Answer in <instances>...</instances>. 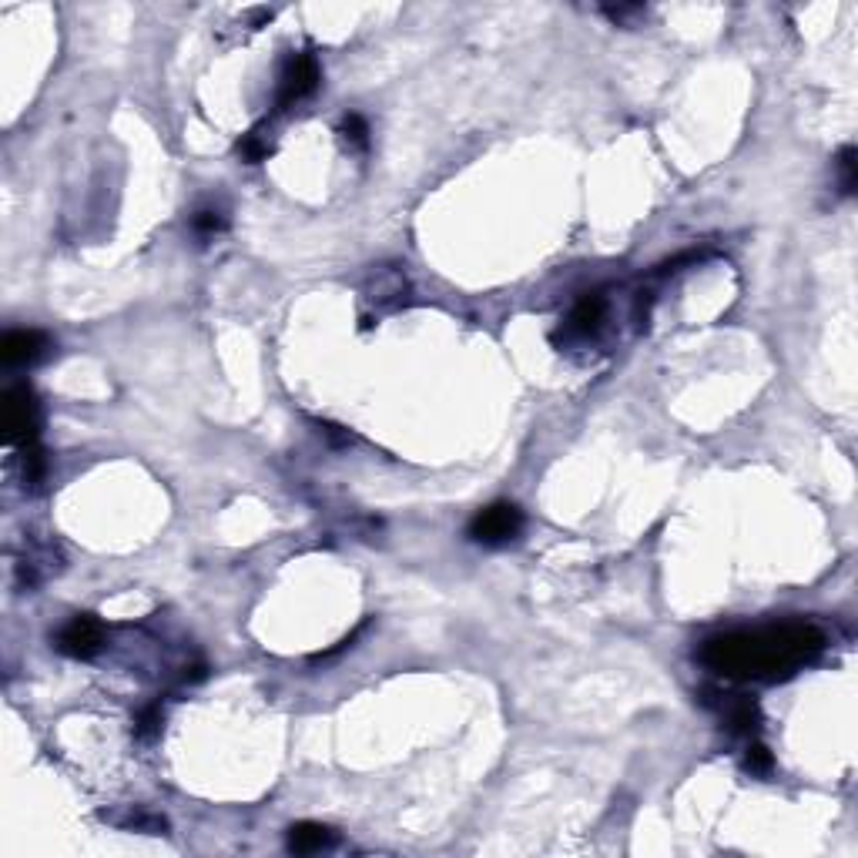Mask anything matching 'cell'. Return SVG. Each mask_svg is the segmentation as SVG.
Listing matches in <instances>:
<instances>
[{
    "label": "cell",
    "mask_w": 858,
    "mask_h": 858,
    "mask_svg": "<svg viewBox=\"0 0 858 858\" xmlns=\"http://www.w3.org/2000/svg\"><path fill=\"white\" fill-rule=\"evenodd\" d=\"M825 651V634L812 624H778L734 631L704 641L701 661L734 681H781Z\"/></svg>",
    "instance_id": "1"
},
{
    "label": "cell",
    "mask_w": 858,
    "mask_h": 858,
    "mask_svg": "<svg viewBox=\"0 0 858 858\" xmlns=\"http://www.w3.org/2000/svg\"><path fill=\"white\" fill-rule=\"evenodd\" d=\"M523 530V513L513 503L500 500L483 507L470 520V540L483 543V547H507L510 540H517Z\"/></svg>",
    "instance_id": "2"
},
{
    "label": "cell",
    "mask_w": 858,
    "mask_h": 858,
    "mask_svg": "<svg viewBox=\"0 0 858 858\" xmlns=\"http://www.w3.org/2000/svg\"><path fill=\"white\" fill-rule=\"evenodd\" d=\"M4 440L11 446L37 443V403L31 386H11L4 393Z\"/></svg>",
    "instance_id": "3"
},
{
    "label": "cell",
    "mask_w": 858,
    "mask_h": 858,
    "mask_svg": "<svg viewBox=\"0 0 858 858\" xmlns=\"http://www.w3.org/2000/svg\"><path fill=\"white\" fill-rule=\"evenodd\" d=\"M104 647V627L98 617L78 614L57 631V651L74 657V661H88Z\"/></svg>",
    "instance_id": "4"
},
{
    "label": "cell",
    "mask_w": 858,
    "mask_h": 858,
    "mask_svg": "<svg viewBox=\"0 0 858 858\" xmlns=\"http://www.w3.org/2000/svg\"><path fill=\"white\" fill-rule=\"evenodd\" d=\"M319 88V64L312 54H292L282 68V81H279V111L292 108L295 101L309 98L312 91Z\"/></svg>",
    "instance_id": "5"
},
{
    "label": "cell",
    "mask_w": 858,
    "mask_h": 858,
    "mask_svg": "<svg viewBox=\"0 0 858 858\" xmlns=\"http://www.w3.org/2000/svg\"><path fill=\"white\" fill-rule=\"evenodd\" d=\"M47 349H51V339L37 329H14L0 339V359L7 366H34L37 359L47 356Z\"/></svg>",
    "instance_id": "6"
},
{
    "label": "cell",
    "mask_w": 858,
    "mask_h": 858,
    "mask_svg": "<svg viewBox=\"0 0 858 858\" xmlns=\"http://www.w3.org/2000/svg\"><path fill=\"white\" fill-rule=\"evenodd\" d=\"M600 322H604V299L584 295L567 316V339H590L600 329Z\"/></svg>",
    "instance_id": "7"
},
{
    "label": "cell",
    "mask_w": 858,
    "mask_h": 858,
    "mask_svg": "<svg viewBox=\"0 0 858 858\" xmlns=\"http://www.w3.org/2000/svg\"><path fill=\"white\" fill-rule=\"evenodd\" d=\"M332 842H336L332 828L319 825V822H299V825L289 828V852H295V855L322 852V848H329Z\"/></svg>",
    "instance_id": "8"
},
{
    "label": "cell",
    "mask_w": 858,
    "mask_h": 858,
    "mask_svg": "<svg viewBox=\"0 0 858 858\" xmlns=\"http://www.w3.org/2000/svg\"><path fill=\"white\" fill-rule=\"evenodd\" d=\"M728 721H731V728H734V731H745V734H751V731H758V724H761V711H758V704H755V701H738V704H734V708H731Z\"/></svg>",
    "instance_id": "9"
},
{
    "label": "cell",
    "mask_w": 858,
    "mask_h": 858,
    "mask_svg": "<svg viewBox=\"0 0 858 858\" xmlns=\"http://www.w3.org/2000/svg\"><path fill=\"white\" fill-rule=\"evenodd\" d=\"M855 165H858V161H855V148L852 145L838 151L835 168H838V181H842V195H855V185H858Z\"/></svg>",
    "instance_id": "10"
},
{
    "label": "cell",
    "mask_w": 858,
    "mask_h": 858,
    "mask_svg": "<svg viewBox=\"0 0 858 858\" xmlns=\"http://www.w3.org/2000/svg\"><path fill=\"white\" fill-rule=\"evenodd\" d=\"M745 768L751 775H768V771L775 768V758H771V751L765 745H751L745 755Z\"/></svg>",
    "instance_id": "11"
},
{
    "label": "cell",
    "mask_w": 858,
    "mask_h": 858,
    "mask_svg": "<svg viewBox=\"0 0 858 858\" xmlns=\"http://www.w3.org/2000/svg\"><path fill=\"white\" fill-rule=\"evenodd\" d=\"M238 155L255 165V161H262L265 155H269V145H265V141L259 138V131H249V135L238 141Z\"/></svg>",
    "instance_id": "12"
},
{
    "label": "cell",
    "mask_w": 858,
    "mask_h": 858,
    "mask_svg": "<svg viewBox=\"0 0 858 858\" xmlns=\"http://www.w3.org/2000/svg\"><path fill=\"white\" fill-rule=\"evenodd\" d=\"M342 135H346L352 145H359V148L369 145V128H366V121H362L359 114H349V118L342 121Z\"/></svg>",
    "instance_id": "13"
},
{
    "label": "cell",
    "mask_w": 858,
    "mask_h": 858,
    "mask_svg": "<svg viewBox=\"0 0 858 858\" xmlns=\"http://www.w3.org/2000/svg\"><path fill=\"white\" fill-rule=\"evenodd\" d=\"M195 228H198L202 235L222 232V228H225V215L218 212V208H202V212L195 215Z\"/></svg>",
    "instance_id": "14"
}]
</instances>
